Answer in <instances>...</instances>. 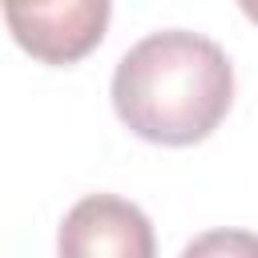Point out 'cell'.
I'll use <instances>...</instances> for the list:
<instances>
[{
	"label": "cell",
	"instance_id": "cell-1",
	"mask_svg": "<svg viewBox=\"0 0 258 258\" xmlns=\"http://www.w3.org/2000/svg\"><path fill=\"white\" fill-rule=\"evenodd\" d=\"M234 101V64L202 32L161 28L141 36L113 69V109L153 145L210 137Z\"/></svg>",
	"mask_w": 258,
	"mask_h": 258
},
{
	"label": "cell",
	"instance_id": "cell-5",
	"mask_svg": "<svg viewBox=\"0 0 258 258\" xmlns=\"http://www.w3.org/2000/svg\"><path fill=\"white\" fill-rule=\"evenodd\" d=\"M238 4H242V12H246L254 24H258V0H238Z\"/></svg>",
	"mask_w": 258,
	"mask_h": 258
},
{
	"label": "cell",
	"instance_id": "cell-2",
	"mask_svg": "<svg viewBox=\"0 0 258 258\" xmlns=\"http://www.w3.org/2000/svg\"><path fill=\"white\" fill-rule=\"evenodd\" d=\"M109 0H4L12 40L44 64L89 56L109 28Z\"/></svg>",
	"mask_w": 258,
	"mask_h": 258
},
{
	"label": "cell",
	"instance_id": "cell-3",
	"mask_svg": "<svg viewBox=\"0 0 258 258\" xmlns=\"http://www.w3.org/2000/svg\"><path fill=\"white\" fill-rule=\"evenodd\" d=\"M60 258H157V238L141 206L117 194H89L81 198L60 230H56Z\"/></svg>",
	"mask_w": 258,
	"mask_h": 258
},
{
	"label": "cell",
	"instance_id": "cell-4",
	"mask_svg": "<svg viewBox=\"0 0 258 258\" xmlns=\"http://www.w3.org/2000/svg\"><path fill=\"white\" fill-rule=\"evenodd\" d=\"M181 258H258V234H250V230H206L181 250Z\"/></svg>",
	"mask_w": 258,
	"mask_h": 258
}]
</instances>
